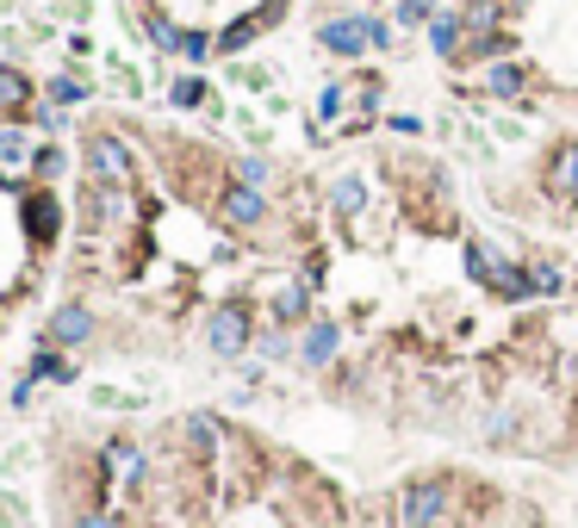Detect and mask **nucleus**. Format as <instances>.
Instances as JSON below:
<instances>
[{"mask_svg":"<svg viewBox=\"0 0 578 528\" xmlns=\"http://www.w3.org/2000/svg\"><path fill=\"white\" fill-rule=\"evenodd\" d=\"M460 510V479L454 473H423L398 491V522L405 528H448Z\"/></svg>","mask_w":578,"mask_h":528,"instance_id":"nucleus-1","label":"nucleus"},{"mask_svg":"<svg viewBox=\"0 0 578 528\" xmlns=\"http://www.w3.org/2000/svg\"><path fill=\"white\" fill-rule=\"evenodd\" d=\"M317 44H324L329 57L355 62L361 50L392 44V26H386V19H374V13H343V19H324V26H317Z\"/></svg>","mask_w":578,"mask_h":528,"instance_id":"nucleus-2","label":"nucleus"},{"mask_svg":"<svg viewBox=\"0 0 578 528\" xmlns=\"http://www.w3.org/2000/svg\"><path fill=\"white\" fill-rule=\"evenodd\" d=\"M205 342H212V355L219 361H236L243 348L255 342V317L243 298H231V305H219L212 317H205Z\"/></svg>","mask_w":578,"mask_h":528,"instance_id":"nucleus-3","label":"nucleus"},{"mask_svg":"<svg viewBox=\"0 0 578 528\" xmlns=\"http://www.w3.org/2000/svg\"><path fill=\"white\" fill-rule=\"evenodd\" d=\"M88 174H94V181H107V186H125L131 174H138L125 138H112V131H88Z\"/></svg>","mask_w":578,"mask_h":528,"instance_id":"nucleus-4","label":"nucleus"},{"mask_svg":"<svg viewBox=\"0 0 578 528\" xmlns=\"http://www.w3.org/2000/svg\"><path fill=\"white\" fill-rule=\"evenodd\" d=\"M541 193L560 205H578V138H560L547 150V169H541Z\"/></svg>","mask_w":578,"mask_h":528,"instance_id":"nucleus-5","label":"nucleus"},{"mask_svg":"<svg viewBox=\"0 0 578 528\" xmlns=\"http://www.w3.org/2000/svg\"><path fill=\"white\" fill-rule=\"evenodd\" d=\"M219 217L231 224V231H262V224H267V193H255V186L231 181V186L219 193Z\"/></svg>","mask_w":578,"mask_h":528,"instance_id":"nucleus-6","label":"nucleus"},{"mask_svg":"<svg viewBox=\"0 0 578 528\" xmlns=\"http://www.w3.org/2000/svg\"><path fill=\"white\" fill-rule=\"evenodd\" d=\"M529 88H535V69H529V62L504 57V62H491V69H485V93H498V100H529Z\"/></svg>","mask_w":578,"mask_h":528,"instance_id":"nucleus-7","label":"nucleus"},{"mask_svg":"<svg viewBox=\"0 0 578 528\" xmlns=\"http://www.w3.org/2000/svg\"><path fill=\"white\" fill-rule=\"evenodd\" d=\"M336 348H343V329L329 324V317H312V329L298 336V361H305V367H329Z\"/></svg>","mask_w":578,"mask_h":528,"instance_id":"nucleus-8","label":"nucleus"},{"mask_svg":"<svg viewBox=\"0 0 578 528\" xmlns=\"http://www.w3.org/2000/svg\"><path fill=\"white\" fill-rule=\"evenodd\" d=\"M429 44H436L442 62H460V50H467V19L454 13V7H442V13L429 19Z\"/></svg>","mask_w":578,"mask_h":528,"instance_id":"nucleus-9","label":"nucleus"},{"mask_svg":"<svg viewBox=\"0 0 578 528\" xmlns=\"http://www.w3.org/2000/svg\"><path fill=\"white\" fill-rule=\"evenodd\" d=\"M312 293H317V286H312V280H286V286H281V293H274V324H305V317H312Z\"/></svg>","mask_w":578,"mask_h":528,"instance_id":"nucleus-10","label":"nucleus"},{"mask_svg":"<svg viewBox=\"0 0 578 528\" xmlns=\"http://www.w3.org/2000/svg\"><path fill=\"white\" fill-rule=\"evenodd\" d=\"M94 336V311L88 305H63L57 317H50V342H63V348H75V342Z\"/></svg>","mask_w":578,"mask_h":528,"instance_id":"nucleus-11","label":"nucleus"},{"mask_svg":"<svg viewBox=\"0 0 578 528\" xmlns=\"http://www.w3.org/2000/svg\"><path fill=\"white\" fill-rule=\"evenodd\" d=\"M460 19H467V38L473 31H504L510 26V0H467Z\"/></svg>","mask_w":578,"mask_h":528,"instance_id":"nucleus-12","label":"nucleus"},{"mask_svg":"<svg viewBox=\"0 0 578 528\" xmlns=\"http://www.w3.org/2000/svg\"><path fill=\"white\" fill-rule=\"evenodd\" d=\"M0 112H7V119L32 112V81L19 75V69H0Z\"/></svg>","mask_w":578,"mask_h":528,"instance_id":"nucleus-13","label":"nucleus"},{"mask_svg":"<svg viewBox=\"0 0 578 528\" xmlns=\"http://www.w3.org/2000/svg\"><path fill=\"white\" fill-rule=\"evenodd\" d=\"M329 205H336V217L367 212V181H361V174H343V181L329 186Z\"/></svg>","mask_w":578,"mask_h":528,"instance_id":"nucleus-14","label":"nucleus"},{"mask_svg":"<svg viewBox=\"0 0 578 528\" xmlns=\"http://www.w3.org/2000/svg\"><path fill=\"white\" fill-rule=\"evenodd\" d=\"M262 13H250V19H236V26H224L219 31V50H231V57H236V50H243V44H255V38H262Z\"/></svg>","mask_w":578,"mask_h":528,"instance_id":"nucleus-15","label":"nucleus"},{"mask_svg":"<svg viewBox=\"0 0 578 528\" xmlns=\"http://www.w3.org/2000/svg\"><path fill=\"white\" fill-rule=\"evenodd\" d=\"M26 224H32V236H38V243H50V236H57V205H50L44 193H38V200L26 205Z\"/></svg>","mask_w":578,"mask_h":528,"instance_id":"nucleus-16","label":"nucleus"},{"mask_svg":"<svg viewBox=\"0 0 578 528\" xmlns=\"http://www.w3.org/2000/svg\"><path fill=\"white\" fill-rule=\"evenodd\" d=\"M236 181H243V186H255V193H262V186L274 181V169H267L262 155H243V162H236Z\"/></svg>","mask_w":578,"mask_h":528,"instance_id":"nucleus-17","label":"nucleus"},{"mask_svg":"<svg viewBox=\"0 0 578 528\" xmlns=\"http://www.w3.org/2000/svg\"><path fill=\"white\" fill-rule=\"evenodd\" d=\"M169 100H174V106H205V81L200 75H181L169 88Z\"/></svg>","mask_w":578,"mask_h":528,"instance_id":"nucleus-18","label":"nucleus"},{"mask_svg":"<svg viewBox=\"0 0 578 528\" xmlns=\"http://www.w3.org/2000/svg\"><path fill=\"white\" fill-rule=\"evenodd\" d=\"M442 7L436 0H398V26H423V19H436Z\"/></svg>","mask_w":578,"mask_h":528,"instance_id":"nucleus-19","label":"nucleus"},{"mask_svg":"<svg viewBox=\"0 0 578 528\" xmlns=\"http://www.w3.org/2000/svg\"><path fill=\"white\" fill-rule=\"evenodd\" d=\"M150 38H156L162 50H181V26H174V19H162V13H150Z\"/></svg>","mask_w":578,"mask_h":528,"instance_id":"nucleus-20","label":"nucleus"},{"mask_svg":"<svg viewBox=\"0 0 578 528\" xmlns=\"http://www.w3.org/2000/svg\"><path fill=\"white\" fill-rule=\"evenodd\" d=\"M343 100H348V88H343V81H329V88L317 93V119H336V112H343Z\"/></svg>","mask_w":578,"mask_h":528,"instance_id":"nucleus-21","label":"nucleus"},{"mask_svg":"<svg viewBox=\"0 0 578 528\" xmlns=\"http://www.w3.org/2000/svg\"><path fill=\"white\" fill-rule=\"evenodd\" d=\"M181 57L205 62V57H212V38H205V31H181Z\"/></svg>","mask_w":578,"mask_h":528,"instance_id":"nucleus-22","label":"nucleus"},{"mask_svg":"<svg viewBox=\"0 0 578 528\" xmlns=\"http://www.w3.org/2000/svg\"><path fill=\"white\" fill-rule=\"evenodd\" d=\"M32 379H69V367H63V355H50V348H44V355H38V361H32Z\"/></svg>","mask_w":578,"mask_h":528,"instance_id":"nucleus-23","label":"nucleus"},{"mask_svg":"<svg viewBox=\"0 0 578 528\" xmlns=\"http://www.w3.org/2000/svg\"><path fill=\"white\" fill-rule=\"evenodd\" d=\"M529 280H535V293H560V267H554V262H535Z\"/></svg>","mask_w":578,"mask_h":528,"instance_id":"nucleus-24","label":"nucleus"},{"mask_svg":"<svg viewBox=\"0 0 578 528\" xmlns=\"http://www.w3.org/2000/svg\"><path fill=\"white\" fill-rule=\"evenodd\" d=\"M32 169H38V181H57V174H63V150H38Z\"/></svg>","mask_w":578,"mask_h":528,"instance_id":"nucleus-25","label":"nucleus"},{"mask_svg":"<svg viewBox=\"0 0 578 528\" xmlns=\"http://www.w3.org/2000/svg\"><path fill=\"white\" fill-rule=\"evenodd\" d=\"M0 162H32L26 138H13V131H0Z\"/></svg>","mask_w":578,"mask_h":528,"instance_id":"nucleus-26","label":"nucleus"},{"mask_svg":"<svg viewBox=\"0 0 578 528\" xmlns=\"http://www.w3.org/2000/svg\"><path fill=\"white\" fill-rule=\"evenodd\" d=\"M286 7H293V0H262L255 13H262V26H281V19H286Z\"/></svg>","mask_w":578,"mask_h":528,"instance_id":"nucleus-27","label":"nucleus"},{"mask_svg":"<svg viewBox=\"0 0 578 528\" xmlns=\"http://www.w3.org/2000/svg\"><path fill=\"white\" fill-rule=\"evenodd\" d=\"M75 528H125V522H119V516H112V510H88V516H81Z\"/></svg>","mask_w":578,"mask_h":528,"instance_id":"nucleus-28","label":"nucleus"},{"mask_svg":"<svg viewBox=\"0 0 578 528\" xmlns=\"http://www.w3.org/2000/svg\"><path fill=\"white\" fill-rule=\"evenodd\" d=\"M392 131H405V138H417V131H423V119H417V112H398V119H392Z\"/></svg>","mask_w":578,"mask_h":528,"instance_id":"nucleus-29","label":"nucleus"},{"mask_svg":"<svg viewBox=\"0 0 578 528\" xmlns=\"http://www.w3.org/2000/svg\"><path fill=\"white\" fill-rule=\"evenodd\" d=\"M262 355H267V361H281V355H286V336H281V329H274V336H262Z\"/></svg>","mask_w":578,"mask_h":528,"instance_id":"nucleus-30","label":"nucleus"},{"mask_svg":"<svg viewBox=\"0 0 578 528\" xmlns=\"http://www.w3.org/2000/svg\"><path fill=\"white\" fill-rule=\"evenodd\" d=\"M510 13H529V0H510Z\"/></svg>","mask_w":578,"mask_h":528,"instance_id":"nucleus-31","label":"nucleus"}]
</instances>
